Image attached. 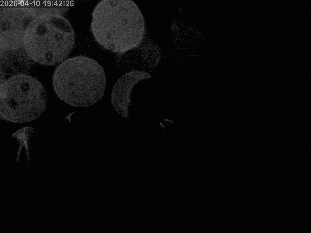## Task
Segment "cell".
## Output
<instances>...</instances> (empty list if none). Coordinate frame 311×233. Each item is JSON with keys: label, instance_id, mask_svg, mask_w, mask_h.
I'll return each mask as SVG.
<instances>
[{"label": "cell", "instance_id": "6", "mask_svg": "<svg viewBox=\"0 0 311 233\" xmlns=\"http://www.w3.org/2000/svg\"><path fill=\"white\" fill-rule=\"evenodd\" d=\"M146 71L132 70L121 77L115 83L111 95V103L121 116L128 117L131 105V93L134 86L139 82L150 78Z\"/></svg>", "mask_w": 311, "mask_h": 233}, {"label": "cell", "instance_id": "3", "mask_svg": "<svg viewBox=\"0 0 311 233\" xmlns=\"http://www.w3.org/2000/svg\"><path fill=\"white\" fill-rule=\"evenodd\" d=\"M52 85L56 94L64 102L75 107H87L103 97L106 78L96 60L77 56L59 65L53 76Z\"/></svg>", "mask_w": 311, "mask_h": 233}, {"label": "cell", "instance_id": "1", "mask_svg": "<svg viewBox=\"0 0 311 233\" xmlns=\"http://www.w3.org/2000/svg\"><path fill=\"white\" fill-rule=\"evenodd\" d=\"M90 30L96 42L113 53L137 47L145 33V21L138 6L130 0H104L94 7Z\"/></svg>", "mask_w": 311, "mask_h": 233}, {"label": "cell", "instance_id": "5", "mask_svg": "<svg viewBox=\"0 0 311 233\" xmlns=\"http://www.w3.org/2000/svg\"><path fill=\"white\" fill-rule=\"evenodd\" d=\"M36 1L8 2L0 8V46L5 50L22 45L25 28L29 21L39 15Z\"/></svg>", "mask_w": 311, "mask_h": 233}, {"label": "cell", "instance_id": "4", "mask_svg": "<svg viewBox=\"0 0 311 233\" xmlns=\"http://www.w3.org/2000/svg\"><path fill=\"white\" fill-rule=\"evenodd\" d=\"M0 116L14 123L37 119L47 104L45 89L36 79L18 74L4 80L0 88Z\"/></svg>", "mask_w": 311, "mask_h": 233}, {"label": "cell", "instance_id": "2", "mask_svg": "<svg viewBox=\"0 0 311 233\" xmlns=\"http://www.w3.org/2000/svg\"><path fill=\"white\" fill-rule=\"evenodd\" d=\"M75 42L73 28L62 13L48 12L29 21L24 30L22 45L31 60L49 66L66 58Z\"/></svg>", "mask_w": 311, "mask_h": 233}]
</instances>
